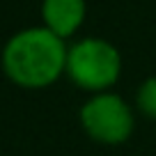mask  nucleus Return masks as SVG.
<instances>
[{
    "mask_svg": "<svg viewBox=\"0 0 156 156\" xmlns=\"http://www.w3.org/2000/svg\"><path fill=\"white\" fill-rule=\"evenodd\" d=\"M64 76L90 94L106 92L122 76V55L101 37H83L69 44Z\"/></svg>",
    "mask_w": 156,
    "mask_h": 156,
    "instance_id": "f03ea898",
    "label": "nucleus"
},
{
    "mask_svg": "<svg viewBox=\"0 0 156 156\" xmlns=\"http://www.w3.org/2000/svg\"><path fill=\"white\" fill-rule=\"evenodd\" d=\"M136 110L147 119L156 122V76L142 80L136 90Z\"/></svg>",
    "mask_w": 156,
    "mask_h": 156,
    "instance_id": "39448f33",
    "label": "nucleus"
},
{
    "mask_svg": "<svg viewBox=\"0 0 156 156\" xmlns=\"http://www.w3.org/2000/svg\"><path fill=\"white\" fill-rule=\"evenodd\" d=\"M85 0H41V21L62 39H71L85 23Z\"/></svg>",
    "mask_w": 156,
    "mask_h": 156,
    "instance_id": "20e7f679",
    "label": "nucleus"
},
{
    "mask_svg": "<svg viewBox=\"0 0 156 156\" xmlns=\"http://www.w3.org/2000/svg\"><path fill=\"white\" fill-rule=\"evenodd\" d=\"M67 39L46 25L19 30L0 53L2 73L23 90H44L58 83L67 69Z\"/></svg>",
    "mask_w": 156,
    "mask_h": 156,
    "instance_id": "f257e3e1",
    "label": "nucleus"
},
{
    "mask_svg": "<svg viewBox=\"0 0 156 156\" xmlns=\"http://www.w3.org/2000/svg\"><path fill=\"white\" fill-rule=\"evenodd\" d=\"M78 122L90 140L112 147L126 142L133 136L136 112L122 94L106 90V92L92 94L80 106Z\"/></svg>",
    "mask_w": 156,
    "mask_h": 156,
    "instance_id": "7ed1b4c3",
    "label": "nucleus"
}]
</instances>
